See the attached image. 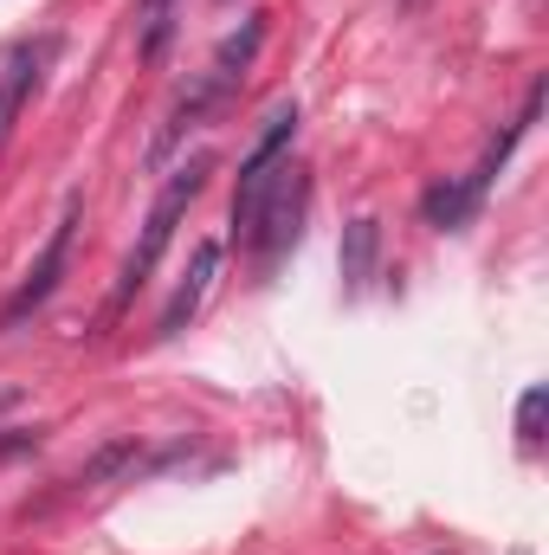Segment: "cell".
Wrapping results in <instances>:
<instances>
[{
    "label": "cell",
    "mask_w": 549,
    "mask_h": 555,
    "mask_svg": "<svg viewBox=\"0 0 549 555\" xmlns=\"http://www.w3.org/2000/svg\"><path fill=\"white\" fill-rule=\"evenodd\" d=\"M214 278H220V240H201L194 253H188V272L175 284V297L162 304V317H155V336L168 343V336H181L188 323H194V310L207 304V291H214Z\"/></svg>",
    "instance_id": "cell-7"
},
{
    "label": "cell",
    "mask_w": 549,
    "mask_h": 555,
    "mask_svg": "<svg viewBox=\"0 0 549 555\" xmlns=\"http://www.w3.org/2000/svg\"><path fill=\"white\" fill-rule=\"evenodd\" d=\"M304 201H310V181H304V168H278L272 194H266V207H259V233H253V253H259V272H278V259L297 246V220H304Z\"/></svg>",
    "instance_id": "cell-4"
},
{
    "label": "cell",
    "mask_w": 549,
    "mask_h": 555,
    "mask_svg": "<svg viewBox=\"0 0 549 555\" xmlns=\"http://www.w3.org/2000/svg\"><path fill=\"white\" fill-rule=\"evenodd\" d=\"M52 52H59V39H52V33H46V39H26V46H13V52H7V65H0V142L13 137L20 111L33 104V91H39V78H46Z\"/></svg>",
    "instance_id": "cell-6"
},
{
    "label": "cell",
    "mask_w": 549,
    "mask_h": 555,
    "mask_svg": "<svg viewBox=\"0 0 549 555\" xmlns=\"http://www.w3.org/2000/svg\"><path fill=\"white\" fill-rule=\"evenodd\" d=\"M259 39H266V13H246V26L240 33H227L220 39V52H214V65H207V78L194 85V98H181L175 111H168V124H162V142L155 149H168V142L188 130V117H201L214 98H227L240 78H246V65H253V52H259Z\"/></svg>",
    "instance_id": "cell-3"
},
{
    "label": "cell",
    "mask_w": 549,
    "mask_h": 555,
    "mask_svg": "<svg viewBox=\"0 0 549 555\" xmlns=\"http://www.w3.org/2000/svg\"><path fill=\"white\" fill-rule=\"evenodd\" d=\"M201 188H207V155H194V162H181V168L168 175V188L155 194V207H149V220H142L137 253L124 259V278H117V310H124L142 284H149V272L162 266V253H168V240H175V227H181V214L194 207V194H201Z\"/></svg>",
    "instance_id": "cell-1"
},
{
    "label": "cell",
    "mask_w": 549,
    "mask_h": 555,
    "mask_svg": "<svg viewBox=\"0 0 549 555\" xmlns=\"http://www.w3.org/2000/svg\"><path fill=\"white\" fill-rule=\"evenodd\" d=\"M168 33H175V0H137V52L149 65L168 52Z\"/></svg>",
    "instance_id": "cell-10"
},
{
    "label": "cell",
    "mask_w": 549,
    "mask_h": 555,
    "mask_svg": "<svg viewBox=\"0 0 549 555\" xmlns=\"http://www.w3.org/2000/svg\"><path fill=\"white\" fill-rule=\"evenodd\" d=\"M478 201H485V194H478L472 181H446V188L426 194V227H439V233H446V227H465V220L478 214Z\"/></svg>",
    "instance_id": "cell-9"
},
{
    "label": "cell",
    "mask_w": 549,
    "mask_h": 555,
    "mask_svg": "<svg viewBox=\"0 0 549 555\" xmlns=\"http://www.w3.org/2000/svg\"><path fill=\"white\" fill-rule=\"evenodd\" d=\"M291 137H297V104H278L266 117V137L253 142V155L240 162V188H233V240L240 246H253V233H259V207L272 194L278 168L291 162Z\"/></svg>",
    "instance_id": "cell-2"
},
{
    "label": "cell",
    "mask_w": 549,
    "mask_h": 555,
    "mask_svg": "<svg viewBox=\"0 0 549 555\" xmlns=\"http://www.w3.org/2000/svg\"><path fill=\"white\" fill-rule=\"evenodd\" d=\"M78 214H85V201L72 194L65 201V214H59V227H52V240H46V253L33 259V272L20 278V291L7 297V310H0V330H13V323H26L52 291H59V272H65V259H72V233H78Z\"/></svg>",
    "instance_id": "cell-5"
},
{
    "label": "cell",
    "mask_w": 549,
    "mask_h": 555,
    "mask_svg": "<svg viewBox=\"0 0 549 555\" xmlns=\"http://www.w3.org/2000/svg\"><path fill=\"white\" fill-rule=\"evenodd\" d=\"M544 408H549V395H544V388H531V395H524V408H518V439H524L531 452L544 446Z\"/></svg>",
    "instance_id": "cell-11"
},
{
    "label": "cell",
    "mask_w": 549,
    "mask_h": 555,
    "mask_svg": "<svg viewBox=\"0 0 549 555\" xmlns=\"http://www.w3.org/2000/svg\"><path fill=\"white\" fill-rule=\"evenodd\" d=\"M375 246H382L375 220H356V227L343 233V291H362V284L375 278Z\"/></svg>",
    "instance_id": "cell-8"
}]
</instances>
